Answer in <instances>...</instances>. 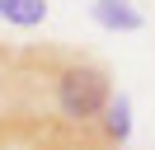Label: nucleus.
I'll return each instance as SVG.
<instances>
[{
	"instance_id": "obj_3",
	"label": "nucleus",
	"mask_w": 155,
	"mask_h": 150,
	"mask_svg": "<svg viewBox=\"0 0 155 150\" xmlns=\"http://www.w3.org/2000/svg\"><path fill=\"white\" fill-rule=\"evenodd\" d=\"M99 127H104V141H108V145L122 150V145H127V136H132V99H127V94H113V103L104 108Z\"/></svg>"
},
{
	"instance_id": "obj_4",
	"label": "nucleus",
	"mask_w": 155,
	"mask_h": 150,
	"mask_svg": "<svg viewBox=\"0 0 155 150\" xmlns=\"http://www.w3.org/2000/svg\"><path fill=\"white\" fill-rule=\"evenodd\" d=\"M0 19L14 28H38L47 19V0H0Z\"/></svg>"
},
{
	"instance_id": "obj_2",
	"label": "nucleus",
	"mask_w": 155,
	"mask_h": 150,
	"mask_svg": "<svg viewBox=\"0 0 155 150\" xmlns=\"http://www.w3.org/2000/svg\"><path fill=\"white\" fill-rule=\"evenodd\" d=\"M89 14H94V24L108 28V33H136V28L146 24L141 9H136L132 0H94V5H89Z\"/></svg>"
},
{
	"instance_id": "obj_1",
	"label": "nucleus",
	"mask_w": 155,
	"mask_h": 150,
	"mask_svg": "<svg viewBox=\"0 0 155 150\" xmlns=\"http://www.w3.org/2000/svg\"><path fill=\"white\" fill-rule=\"evenodd\" d=\"M113 94V70L80 47L0 42V150H113L99 127Z\"/></svg>"
}]
</instances>
